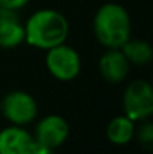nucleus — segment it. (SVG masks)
Returning a JSON list of instances; mask_svg holds the SVG:
<instances>
[{"instance_id":"f257e3e1","label":"nucleus","mask_w":153,"mask_h":154,"mask_svg":"<svg viewBox=\"0 0 153 154\" xmlns=\"http://www.w3.org/2000/svg\"><path fill=\"white\" fill-rule=\"evenodd\" d=\"M69 23L56 9H39L33 12L24 24V41L38 50H50L66 42Z\"/></svg>"},{"instance_id":"f03ea898","label":"nucleus","mask_w":153,"mask_h":154,"mask_svg":"<svg viewBox=\"0 0 153 154\" xmlns=\"http://www.w3.org/2000/svg\"><path fill=\"white\" fill-rule=\"evenodd\" d=\"M93 32L105 48H122L131 39V17L119 3H105L96 11Z\"/></svg>"},{"instance_id":"7ed1b4c3","label":"nucleus","mask_w":153,"mask_h":154,"mask_svg":"<svg viewBox=\"0 0 153 154\" xmlns=\"http://www.w3.org/2000/svg\"><path fill=\"white\" fill-rule=\"evenodd\" d=\"M123 111L132 121H144L153 112V88L144 79L132 81L123 93Z\"/></svg>"},{"instance_id":"20e7f679","label":"nucleus","mask_w":153,"mask_h":154,"mask_svg":"<svg viewBox=\"0 0 153 154\" xmlns=\"http://www.w3.org/2000/svg\"><path fill=\"white\" fill-rule=\"evenodd\" d=\"M45 64L48 72L59 81H72L81 72L80 54L66 44L47 50Z\"/></svg>"},{"instance_id":"39448f33","label":"nucleus","mask_w":153,"mask_h":154,"mask_svg":"<svg viewBox=\"0 0 153 154\" xmlns=\"http://www.w3.org/2000/svg\"><path fill=\"white\" fill-rule=\"evenodd\" d=\"M0 109L5 118L15 126H26L38 115V103L35 97L23 90L8 93L0 102Z\"/></svg>"},{"instance_id":"423d86ee","label":"nucleus","mask_w":153,"mask_h":154,"mask_svg":"<svg viewBox=\"0 0 153 154\" xmlns=\"http://www.w3.org/2000/svg\"><path fill=\"white\" fill-rule=\"evenodd\" d=\"M68 136H69L68 121L62 115L50 114L38 123L33 138L38 145L56 150L68 139Z\"/></svg>"},{"instance_id":"0eeeda50","label":"nucleus","mask_w":153,"mask_h":154,"mask_svg":"<svg viewBox=\"0 0 153 154\" xmlns=\"http://www.w3.org/2000/svg\"><path fill=\"white\" fill-rule=\"evenodd\" d=\"M36 141L23 126L12 124L0 130V154H33Z\"/></svg>"},{"instance_id":"6e6552de","label":"nucleus","mask_w":153,"mask_h":154,"mask_svg":"<svg viewBox=\"0 0 153 154\" xmlns=\"http://www.w3.org/2000/svg\"><path fill=\"white\" fill-rule=\"evenodd\" d=\"M129 66L131 63L120 48H108V51L104 52L99 58V73L111 84H119L126 79Z\"/></svg>"},{"instance_id":"1a4fd4ad","label":"nucleus","mask_w":153,"mask_h":154,"mask_svg":"<svg viewBox=\"0 0 153 154\" xmlns=\"http://www.w3.org/2000/svg\"><path fill=\"white\" fill-rule=\"evenodd\" d=\"M24 42V26L20 23L17 11L0 8V48H15Z\"/></svg>"},{"instance_id":"9d476101","label":"nucleus","mask_w":153,"mask_h":154,"mask_svg":"<svg viewBox=\"0 0 153 154\" xmlns=\"http://www.w3.org/2000/svg\"><path fill=\"white\" fill-rule=\"evenodd\" d=\"M135 121L126 115L114 117L107 126V138L114 145H126L135 133Z\"/></svg>"},{"instance_id":"9b49d317","label":"nucleus","mask_w":153,"mask_h":154,"mask_svg":"<svg viewBox=\"0 0 153 154\" xmlns=\"http://www.w3.org/2000/svg\"><path fill=\"white\" fill-rule=\"evenodd\" d=\"M120 50L131 64H147L153 57L150 44L141 39H128Z\"/></svg>"},{"instance_id":"f8f14e48","label":"nucleus","mask_w":153,"mask_h":154,"mask_svg":"<svg viewBox=\"0 0 153 154\" xmlns=\"http://www.w3.org/2000/svg\"><path fill=\"white\" fill-rule=\"evenodd\" d=\"M138 139L146 148H150L153 145V127L150 123H144L141 126L138 130Z\"/></svg>"},{"instance_id":"ddd939ff","label":"nucleus","mask_w":153,"mask_h":154,"mask_svg":"<svg viewBox=\"0 0 153 154\" xmlns=\"http://www.w3.org/2000/svg\"><path fill=\"white\" fill-rule=\"evenodd\" d=\"M29 3V0H0V8L9 9V11H18L24 8Z\"/></svg>"},{"instance_id":"4468645a","label":"nucleus","mask_w":153,"mask_h":154,"mask_svg":"<svg viewBox=\"0 0 153 154\" xmlns=\"http://www.w3.org/2000/svg\"><path fill=\"white\" fill-rule=\"evenodd\" d=\"M33 154H56L54 150H50V148H45V147H41L36 144V148H35V153Z\"/></svg>"}]
</instances>
